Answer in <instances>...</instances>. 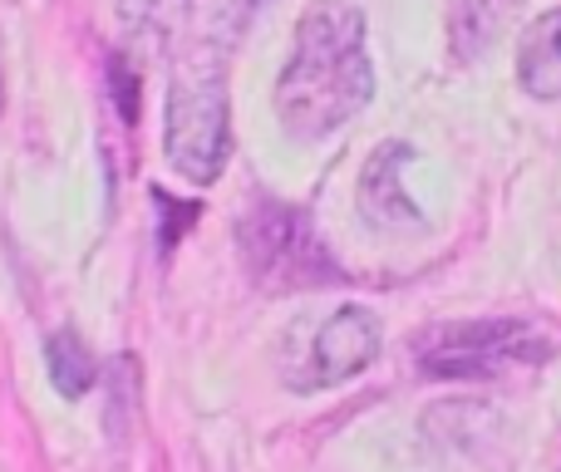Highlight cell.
I'll return each mask as SVG.
<instances>
[{
	"label": "cell",
	"instance_id": "8fae6325",
	"mask_svg": "<svg viewBox=\"0 0 561 472\" xmlns=\"http://www.w3.org/2000/svg\"><path fill=\"white\" fill-rule=\"evenodd\" d=\"M108 79H114V99H118L124 124H134V118H138V79H134V69H128L124 55L108 59Z\"/></svg>",
	"mask_w": 561,
	"mask_h": 472
},
{
	"label": "cell",
	"instance_id": "5b68a950",
	"mask_svg": "<svg viewBox=\"0 0 561 472\" xmlns=\"http://www.w3.org/2000/svg\"><path fill=\"white\" fill-rule=\"evenodd\" d=\"M379 355V320L369 315L365 306H345L335 315H325L316 325L306 345V369H290L286 384L310 394V389H330V384H345L355 379L359 369H369Z\"/></svg>",
	"mask_w": 561,
	"mask_h": 472
},
{
	"label": "cell",
	"instance_id": "8992f818",
	"mask_svg": "<svg viewBox=\"0 0 561 472\" xmlns=\"http://www.w3.org/2000/svg\"><path fill=\"white\" fill-rule=\"evenodd\" d=\"M409 148L404 143H385L369 153L365 173H359V212H365V222L385 227V232H404V227H419L424 217H419L414 197L404 193V183H399V173H404L409 163Z\"/></svg>",
	"mask_w": 561,
	"mask_h": 472
},
{
	"label": "cell",
	"instance_id": "7a4b0ae2",
	"mask_svg": "<svg viewBox=\"0 0 561 472\" xmlns=\"http://www.w3.org/2000/svg\"><path fill=\"white\" fill-rule=\"evenodd\" d=\"M222 55L227 49L203 39L187 55V65L178 69L173 89H168V128H163L168 163H173V173H183L197 187L217 183L227 168V153H232Z\"/></svg>",
	"mask_w": 561,
	"mask_h": 472
},
{
	"label": "cell",
	"instance_id": "9c48e42d",
	"mask_svg": "<svg viewBox=\"0 0 561 472\" xmlns=\"http://www.w3.org/2000/svg\"><path fill=\"white\" fill-rule=\"evenodd\" d=\"M49 379H55V389L65 399L89 394V384H94V355H89V345L75 330L49 335Z\"/></svg>",
	"mask_w": 561,
	"mask_h": 472
},
{
	"label": "cell",
	"instance_id": "30bf717a",
	"mask_svg": "<svg viewBox=\"0 0 561 472\" xmlns=\"http://www.w3.org/2000/svg\"><path fill=\"white\" fill-rule=\"evenodd\" d=\"M266 0H207V45L232 49Z\"/></svg>",
	"mask_w": 561,
	"mask_h": 472
},
{
	"label": "cell",
	"instance_id": "52a82bcc",
	"mask_svg": "<svg viewBox=\"0 0 561 472\" xmlns=\"http://www.w3.org/2000/svg\"><path fill=\"white\" fill-rule=\"evenodd\" d=\"M517 79L527 94L561 99V5L533 20V30L517 45Z\"/></svg>",
	"mask_w": 561,
	"mask_h": 472
},
{
	"label": "cell",
	"instance_id": "6da1fadb",
	"mask_svg": "<svg viewBox=\"0 0 561 472\" xmlns=\"http://www.w3.org/2000/svg\"><path fill=\"white\" fill-rule=\"evenodd\" d=\"M375 99L365 20L345 0H316L296 20V45L276 79V114L296 138H325Z\"/></svg>",
	"mask_w": 561,
	"mask_h": 472
},
{
	"label": "cell",
	"instance_id": "ba28073f",
	"mask_svg": "<svg viewBox=\"0 0 561 472\" xmlns=\"http://www.w3.org/2000/svg\"><path fill=\"white\" fill-rule=\"evenodd\" d=\"M193 0H118V20L134 39L144 45H168V39L183 30Z\"/></svg>",
	"mask_w": 561,
	"mask_h": 472
},
{
	"label": "cell",
	"instance_id": "277c9868",
	"mask_svg": "<svg viewBox=\"0 0 561 472\" xmlns=\"http://www.w3.org/2000/svg\"><path fill=\"white\" fill-rule=\"evenodd\" d=\"M242 261L266 290H310L340 280V266L325 256L310 222L280 203H262L242 222Z\"/></svg>",
	"mask_w": 561,
	"mask_h": 472
},
{
	"label": "cell",
	"instance_id": "3957f363",
	"mask_svg": "<svg viewBox=\"0 0 561 472\" xmlns=\"http://www.w3.org/2000/svg\"><path fill=\"white\" fill-rule=\"evenodd\" d=\"M419 369L434 379H493L507 369L542 365L552 355V339L533 320H458V325H434L414 345Z\"/></svg>",
	"mask_w": 561,
	"mask_h": 472
}]
</instances>
